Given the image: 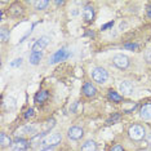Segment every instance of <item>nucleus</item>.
I'll return each mask as SVG.
<instances>
[{
	"label": "nucleus",
	"instance_id": "2",
	"mask_svg": "<svg viewBox=\"0 0 151 151\" xmlns=\"http://www.w3.org/2000/svg\"><path fill=\"white\" fill-rule=\"evenodd\" d=\"M92 78H93V80L96 81V83L104 84L105 81L107 80L109 74L104 67H94L93 71H92Z\"/></svg>",
	"mask_w": 151,
	"mask_h": 151
},
{
	"label": "nucleus",
	"instance_id": "23",
	"mask_svg": "<svg viewBox=\"0 0 151 151\" xmlns=\"http://www.w3.org/2000/svg\"><path fill=\"white\" fill-rule=\"evenodd\" d=\"M21 63H22V58H16L13 62H11V66L12 67H17V66H19Z\"/></svg>",
	"mask_w": 151,
	"mask_h": 151
},
{
	"label": "nucleus",
	"instance_id": "20",
	"mask_svg": "<svg viewBox=\"0 0 151 151\" xmlns=\"http://www.w3.org/2000/svg\"><path fill=\"white\" fill-rule=\"evenodd\" d=\"M54 123H56V122H54V119L48 120V122H47V124H45V128H44L43 132H44V133L49 132V129H50V128H53V127H54Z\"/></svg>",
	"mask_w": 151,
	"mask_h": 151
},
{
	"label": "nucleus",
	"instance_id": "18",
	"mask_svg": "<svg viewBox=\"0 0 151 151\" xmlns=\"http://www.w3.org/2000/svg\"><path fill=\"white\" fill-rule=\"evenodd\" d=\"M48 4H49L48 0H42V1H35L34 3V6H35V9L40 11V9H45L48 6Z\"/></svg>",
	"mask_w": 151,
	"mask_h": 151
},
{
	"label": "nucleus",
	"instance_id": "27",
	"mask_svg": "<svg viewBox=\"0 0 151 151\" xmlns=\"http://www.w3.org/2000/svg\"><path fill=\"white\" fill-rule=\"evenodd\" d=\"M112 25H114V22H109V23H106V25H104L101 27V30H106V29H109V27H112Z\"/></svg>",
	"mask_w": 151,
	"mask_h": 151
},
{
	"label": "nucleus",
	"instance_id": "28",
	"mask_svg": "<svg viewBox=\"0 0 151 151\" xmlns=\"http://www.w3.org/2000/svg\"><path fill=\"white\" fill-rule=\"evenodd\" d=\"M147 16H149L150 18H151V5L149 6V8H147Z\"/></svg>",
	"mask_w": 151,
	"mask_h": 151
},
{
	"label": "nucleus",
	"instance_id": "30",
	"mask_svg": "<svg viewBox=\"0 0 151 151\" xmlns=\"http://www.w3.org/2000/svg\"><path fill=\"white\" fill-rule=\"evenodd\" d=\"M56 4H57V5H62L63 1H56Z\"/></svg>",
	"mask_w": 151,
	"mask_h": 151
},
{
	"label": "nucleus",
	"instance_id": "29",
	"mask_svg": "<svg viewBox=\"0 0 151 151\" xmlns=\"http://www.w3.org/2000/svg\"><path fill=\"white\" fill-rule=\"evenodd\" d=\"M43 151H52V147H47V149H44Z\"/></svg>",
	"mask_w": 151,
	"mask_h": 151
},
{
	"label": "nucleus",
	"instance_id": "12",
	"mask_svg": "<svg viewBox=\"0 0 151 151\" xmlns=\"http://www.w3.org/2000/svg\"><path fill=\"white\" fill-rule=\"evenodd\" d=\"M80 151H97V143L92 139H88L80 147Z\"/></svg>",
	"mask_w": 151,
	"mask_h": 151
},
{
	"label": "nucleus",
	"instance_id": "14",
	"mask_svg": "<svg viewBox=\"0 0 151 151\" xmlns=\"http://www.w3.org/2000/svg\"><path fill=\"white\" fill-rule=\"evenodd\" d=\"M48 99V92L47 91H40L35 96V102L36 104H44Z\"/></svg>",
	"mask_w": 151,
	"mask_h": 151
},
{
	"label": "nucleus",
	"instance_id": "16",
	"mask_svg": "<svg viewBox=\"0 0 151 151\" xmlns=\"http://www.w3.org/2000/svg\"><path fill=\"white\" fill-rule=\"evenodd\" d=\"M42 60V52H31L30 54V63L31 65H37Z\"/></svg>",
	"mask_w": 151,
	"mask_h": 151
},
{
	"label": "nucleus",
	"instance_id": "17",
	"mask_svg": "<svg viewBox=\"0 0 151 151\" xmlns=\"http://www.w3.org/2000/svg\"><path fill=\"white\" fill-rule=\"evenodd\" d=\"M107 96H109V98L111 99L112 102H122V101H123V97H122V96H119L118 93H116V92L112 91V89H110V91H109Z\"/></svg>",
	"mask_w": 151,
	"mask_h": 151
},
{
	"label": "nucleus",
	"instance_id": "24",
	"mask_svg": "<svg viewBox=\"0 0 151 151\" xmlns=\"http://www.w3.org/2000/svg\"><path fill=\"white\" fill-rule=\"evenodd\" d=\"M124 48H125V49H130V50H136L137 49V48H138V45H137V44H125V45H124Z\"/></svg>",
	"mask_w": 151,
	"mask_h": 151
},
{
	"label": "nucleus",
	"instance_id": "22",
	"mask_svg": "<svg viewBox=\"0 0 151 151\" xmlns=\"http://www.w3.org/2000/svg\"><path fill=\"white\" fill-rule=\"evenodd\" d=\"M119 118H120V115H119V114H114L112 116H110L106 123H107V124H114L115 122H118V120H119Z\"/></svg>",
	"mask_w": 151,
	"mask_h": 151
},
{
	"label": "nucleus",
	"instance_id": "26",
	"mask_svg": "<svg viewBox=\"0 0 151 151\" xmlns=\"http://www.w3.org/2000/svg\"><path fill=\"white\" fill-rule=\"evenodd\" d=\"M111 151H124V149H123L120 145H115L111 147Z\"/></svg>",
	"mask_w": 151,
	"mask_h": 151
},
{
	"label": "nucleus",
	"instance_id": "13",
	"mask_svg": "<svg viewBox=\"0 0 151 151\" xmlns=\"http://www.w3.org/2000/svg\"><path fill=\"white\" fill-rule=\"evenodd\" d=\"M141 118L145 119V120H149L151 119V105H145L142 109H141Z\"/></svg>",
	"mask_w": 151,
	"mask_h": 151
},
{
	"label": "nucleus",
	"instance_id": "19",
	"mask_svg": "<svg viewBox=\"0 0 151 151\" xmlns=\"http://www.w3.org/2000/svg\"><path fill=\"white\" fill-rule=\"evenodd\" d=\"M0 39H1L3 43H5L9 40V31L6 29H4V27H3L1 31H0Z\"/></svg>",
	"mask_w": 151,
	"mask_h": 151
},
{
	"label": "nucleus",
	"instance_id": "21",
	"mask_svg": "<svg viewBox=\"0 0 151 151\" xmlns=\"http://www.w3.org/2000/svg\"><path fill=\"white\" fill-rule=\"evenodd\" d=\"M5 106H6V107H11V109H14L16 107V101H14V99H13V98H11V97H9V98H6L5 99Z\"/></svg>",
	"mask_w": 151,
	"mask_h": 151
},
{
	"label": "nucleus",
	"instance_id": "9",
	"mask_svg": "<svg viewBox=\"0 0 151 151\" xmlns=\"http://www.w3.org/2000/svg\"><path fill=\"white\" fill-rule=\"evenodd\" d=\"M83 17L87 22H92L94 18V8L92 5H85L83 9Z\"/></svg>",
	"mask_w": 151,
	"mask_h": 151
},
{
	"label": "nucleus",
	"instance_id": "11",
	"mask_svg": "<svg viewBox=\"0 0 151 151\" xmlns=\"http://www.w3.org/2000/svg\"><path fill=\"white\" fill-rule=\"evenodd\" d=\"M120 92H122L124 96H128V94H130L133 92V84L130 83V81H128V80H125V81H123L122 84H120Z\"/></svg>",
	"mask_w": 151,
	"mask_h": 151
},
{
	"label": "nucleus",
	"instance_id": "3",
	"mask_svg": "<svg viewBox=\"0 0 151 151\" xmlns=\"http://www.w3.org/2000/svg\"><path fill=\"white\" fill-rule=\"evenodd\" d=\"M112 62L120 70H125L129 66V58L124 54H115L114 58H112Z\"/></svg>",
	"mask_w": 151,
	"mask_h": 151
},
{
	"label": "nucleus",
	"instance_id": "1",
	"mask_svg": "<svg viewBox=\"0 0 151 151\" xmlns=\"http://www.w3.org/2000/svg\"><path fill=\"white\" fill-rule=\"evenodd\" d=\"M128 134H129V138L132 141H142L146 136V130L142 125H138V124H134L132 125L128 130Z\"/></svg>",
	"mask_w": 151,
	"mask_h": 151
},
{
	"label": "nucleus",
	"instance_id": "7",
	"mask_svg": "<svg viewBox=\"0 0 151 151\" xmlns=\"http://www.w3.org/2000/svg\"><path fill=\"white\" fill-rule=\"evenodd\" d=\"M67 136L70 139L78 141L84 136V130L81 129L80 127H71V128H68V130H67Z\"/></svg>",
	"mask_w": 151,
	"mask_h": 151
},
{
	"label": "nucleus",
	"instance_id": "25",
	"mask_svg": "<svg viewBox=\"0 0 151 151\" xmlns=\"http://www.w3.org/2000/svg\"><path fill=\"white\" fill-rule=\"evenodd\" d=\"M32 115H34V110H32V109H29V110L26 111V114H25V118H26V119H30Z\"/></svg>",
	"mask_w": 151,
	"mask_h": 151
},
{
	"label": "nucleus",
	"instance_id": "10",
	"mask_svg": "<svg viewBox=\"0 0 151 151\" xmlns=\"http://www.w3.org/2000/svg\"><path fill=\"white\" fill-rule=\"evenodd\" d=\"M83 93L87 96V97H94L96 93H97V89L92 83H85L83 87Z\"/></svg>",
	"mask_w": 151,
	"mask_h": 151
},
{
	"label": "nucleus",
	"instance_id": "6",
	"mask_svg": "<svg viewBox=\"0 0 151 151\" xmlns=\"http://www.w3.org/2000/svg\"><path fill=\"white\" fill-rule=\"evenodd\" d=\"M29 146H30L29 141H26L23 138H17V139L13 141L11 147H12L13 151H26L29 149Z\"/></svg>",
	"mask_w": 151,
	"mask_h": 151
},
{
	"label": "nucleus",
	"instance_id": "8",
	"mask_svg": "<svg viewBox=\"0 0 151 151\" xmlns=\"http://www.w3.org/2000/svg\"><path fill=\"white\" fill-rule=\"evenodd\" d=\"M49 40L50 39L48 36H43V37H40L39 40H36L35 44L32 45V52H42L44 48L49 44Z\"/></svg>",
	"mask_w": 151,
	"mask_h": 151
},
{
	"label": "nucleus",
	"instance_id": "4",
	"mask_svg": "<svg viewBox=\"0 0 151 151\" xmlns=\"http://www.w3.org/2000/svg\"><path fill=\"white\" fill-rule=\"evenodd\" d=\"M61 139H62L61 134H58V133H53V134L47 136L42 141V143H43V146H45V147H53V146L58 145V143L61 142Z\"/></svg>",
	"mask_w": 151,
	"mask_h": 151
},
{
	"label": "nucleus",
	"instance_id": "5",
	"mask_svg": "<svg viewBox=\"0 0 151 151\" xmlns=\"http://www.w3.org/2000/svg\"><path fill=\"white\" fill-rule=\"evenodd\" d=\"M68 56H70L68 50L65 49V48H62V49L57 50V52L54 53L52 57H50L49 63H57V62H60V61H65L66 58H68Z\"/></svg>",
	"mask_w": 151,
	"mask_h": 151
},
{
	"label": "nucleus",
	"instance_id": "15",
	"mask_svg": "<svg viewBox=\"0 0 151 151\" xmlns=\"http://www.w3.org/2000/svg\"><path fill=\"white\" fill-rule=\"evenodd\" d=\"M0 143H1V147H6V146H12L13 141L11 139V137L6 136L5 133H1V134H0Z\"/></svg>",
	"mask_w": 151,
	"mask_h": 151
}]
</instances>
